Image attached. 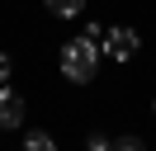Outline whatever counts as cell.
Listing matches in <instances>:
<instances>
[{"label": "cell", "instance_id": "obj_7", "mask_svg": "<svg viewBox=\"0 0 156 151\" xmlns=\"http://www.w3.org/2000/svg\"><path fill=\"white\" fill-rule=\"evenodd\" d=\"M85 38L90 43H104V24H85Z\"/></svg>", "mask_w": 156, "mask_h": 151}, {"label": "cell", "instance_id": "obj_1", "mask_svg": "<svg viewBox=\"0 0 156 151\" xmlns=\"http://www.w3.org/2000/svg\"><path fill=\"white\" fill-rule=\"evenodd\" d=\"M95 66H99V43H90V38H71L66 47H62V76L66 80H95Z\"/></svg>", "mask_w": 156, "mask_h": 151}, {"label": "cell", "instance_id": "obj_3", "mask_svg": "<svg viewBox=\"0 0 156 151\" xmlns=\"http://www.w3.org/2000/svg\"><path fill=\"white\" fill-rule=\"evenodd\" d=\"M19 123H24V99L10 85H0V128H19Z\"/></svg>", "mask_w": 156, "mask_h": 151}, {"label": "cell", "instance_id": "obj_10", "mask_svg": "<svg viewBox=\"0 0 156 151\" xmlns=\"http://www.w3.org/2000/svg\"><path fill=\"white\" fill-rule=\"evenodd\" d=\"M151 109H156V104H151Z\"/></svg>", "mask_w": 156, "mask_h": 151}, {"label": "cell", "instance_id": "obj_8", "mask_svg": "<svg viewBox=\"0 0 156 151\" xmlns=\"http://www.w3.org/2000/svg\"><path fill=\"white\" fill-rule=\"evenodd\" d=\"M90 151H114V142L109 137H90Z\"/></svg>", "mask_w": 156, "mask_h": 151}, {"label": "cell", "instance_id": "obj_2", "mask_svg": "<svg viewBox=\"0 0 156 151\" xmlns=\"http://www.w3.org/2000/svg\"><path fill=\"white\" fill-rule=\"evenodd\" d=\"M137 47H142V38H137V28H104V43H99V52L114 57V61H133Z\"/></svg>", "mask_w": 156, "mask_h": 151}, {"label": "cell", "instance_id": "obj_6", "mask_svg": "<svg viewBox=\"0 0 156 151\" xmlns=\"http://www.w3.org/2000/svg\"><path fill=\"white\" fill-rule=\"evenodd\" d=\"M114 151H142V142H137V137H118Z\"/></svg>", "mask_w": 156, "mask_h": 151}, {"label": "cell", "instance_id": "obj_9", "mask_svg": "<svg viewBox=\"0 0 156 151\" xmlns=\"http://www.w3.org/2000/svg\"><path fill=\"white\" fill-rule=\"evenodd\" d=\"M5 80H10V57L0 52V85H5Z\"/></svg>", "mask_w": 156, "mask_h": 151}, {"label": "cell", "instance_id": "obj_5", "mask_svg": "<svg viewBox=\"0 0 156 151\" xmlns=\"http://www.w3.org/2000/svg\"><path fill=\"white\" fill-rule=\"evenodd\" d=\"M24 151H57V142H52L48 132H29V137H24Z\"/></svg>", "mask_w": 156, "mask_h": 151}, {"label": "cell", "instance_id": "obj_4", "mask_svg": "<svg viewBox=\"0 0 156 151\" xmlns=\"http://www.w3.org/2000/svg\"><path fill=\"white\" fill-rule=\"evenodd\" d=\"M48 9H52L57 19H76L80 9H85V0H48Z\"/></svg>", "mask_w": 156, "mask_h": 151}]
</instances>
